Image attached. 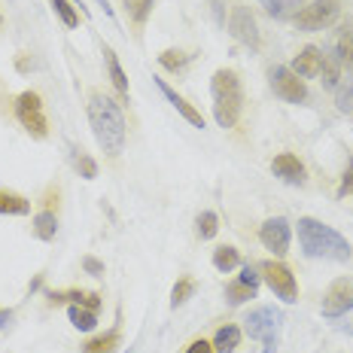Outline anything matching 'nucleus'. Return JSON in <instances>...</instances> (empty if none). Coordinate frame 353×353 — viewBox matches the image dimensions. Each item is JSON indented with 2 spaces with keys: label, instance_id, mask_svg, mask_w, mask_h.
Masks as SVG:
<instances>
[{
  "label": "nucleus",
  "instance_id": "nucleus-8",
  "mask_svg": "<svg viewBox=\"0 0 353 353\" xmlns=\"http://www.w3.org/2000/svg\"><path fill=\"white\" fill-rule=\"evenodd\" d=\"M268 79H271V88H274V94L286 104H301V101L307 98V85L305 79L296 77L290 68H283V64H274V68L268 70Z\"/></svg>",
  "mask_w": 353,
  "mask_h": 353
},
{
  "label": "nucleus",
  "instance_id": "nucleus-5",
  "mask_svg": "<svg viewBox=\"0 0 353 353\" xmlns=\"http://www.w3.org/2000/svg\"><path fill=\"white\" fill-rule=\"evenodd\" d=\"M16 119L21 122V128H25L28 134L37 137V141L49 137V122H46V113H43V98L37 92H21L16 98Z\"/></svg>",
  "mask_w": 353,
  "mask_h": 353
},
{
  "label": "nucleus",
  "instance_id": "nucleus-10",
  "mask_svg": "<svg viewBox=\"0 0 353 353\" xmlns=\"http://www.w3.org/2000/svg\"><path fill=\"white\" fill-rule=\"evenodd\" d=\"M350 307H353V286L347 281H335L326 290V296H323V305H320L323 317H329V320L344 317Z\"/></svg>",
  "mask_w": 353,
  "mask_h": 353
},
{
  "label": "nucleus",
  "instance_id": "nucleus-27",
  "mask_svg": "<svg viewBox=\"0 0 353 353\" xmlns=\"http://www.w3.org/2000/svg\"><path fill=\"white\" fill-rule=\"evenodd\" d=\"M198 238L201 241H210V238H216V232H219V216L213 210H204V213H198Z\"/></svg>",
  "mask_w": 353,
  "mask_h": 353
},
{
  "label": "nucleus",
  "instance_id": "nucleus-16",
  "mask_svg": "<svg viewBox=\"0 0 353 353\" xmlns=\"http://www.w3.org/2000/svg\"><path fill=\"white\" fill-rule=\"evenodd\" d=\"M104 61H107V73H110V79H113L116 92H119L122 98H128V92H131V88H128V77H125L119 58H116V52L110 46H104Z\"/></svg>",
  "mask_w": 353,
  "mask_h": 353
},
{
  "label": "nucleus",
  "instance_id": "nucleus-33",
  "mask_svg": "<svg viewBox=\"0 0 353 353\" xmlns=\"http://www.w3.org/2000/svg\"><path fill=\"white\" fill-rule=\"evenodd\" d=\"M353 195V156L347 159V168H344V176H341V186H338V198H347Z\"/></svg>",
  "mask_w": 353,
  "mask_h": 353
},
{
  "label": "nucleus",
  "instance_id": "nucleus-37",
  "mask_svg": "<svg viewBox=\"0 0 353 353\" xmlns=\"http://www.w3.org/2000/svg\"><path fill=\"white\" fill-rule=\"evenodd\" d=\"M12 323V311H0V329H10Z\"/></svg>",
  "mask_w": 353,
  "mask_h": 353
},
{
  "label": "nucleus",
  "instance_id": "nucleus-11",
  "mask_svg": "<svg viewBox=\"0 0 353 353\" xmlns=\"http://www.w3.org/2000/svg\"><path fill=\"white\" fill-rule=\"evenodd\" d=\"M229 31L238 43H244V46H259V28H256V19L253 12L247 10V6H234L232 19H229Z\"/></svg>",
  "mask_w": 353,
  "mask_h": 353
},
{
  "label": "nucleus",
  "instance_id": "nucleus-15",
  "mask_svg": "<svg viewBox=\"0 0 353 353\" xmlns=\"http://www.w3.org/2000/svg\"><path fill=\"white\" fill-rule=\"evenodd\" d=\"M0 213H6V216H28L31 213V201L19 192L0 189Z\"/></svg>",
  "mask_w": 353,
  "mask_h": 353
},
{
  "label": "nucleus",
  "instance_id": "nucleus-19",
  "mask_svg": "<svg viewBox=\"0 0 353 353\" xmlns=\"http://www.w3.org/2000/svg\"><path fill=\"white\" fill-rule=\"evenodd\" d=\"M241 344V329L238 326H223L213 335V350L216 353H234Z\"/></svg>",
  "mask_w": 353,
  "mask_h": 353
},
{
  "label": "nucleus",
  "instance_id": "nucleus-7",
  "mask_svg": "<svg viewBox=\"0 0 353 353\" xmlns=\"http://www.w3.org/2000/svg\"><path fill=\"white\" fill-rule=\"evenodd\" d=\"M259 271H262V281L268 283V290L274 292L283 305H296L299 301V283H296V274H292L283 262L268 259V262L259 265Z\"/></svg>",
  "mask_w": 353,
  "mask_h": 353
},
{
  "label": "nucleus",
  "instance_id": "nucleus-30",
  "mask_svg": "<svg viewBox=\"0 0 353 353\" xmlns=\"http://www.w3.org/2000/svg\"><path fill=\"white\" fill-rule=\"evenodd\" d=\"M195 292V281H189V277H183V281H176L174 283V290H171V307H180V305H186V299Z\"/></svg>",
  "mask_w": 353,
  "mask_h": 353
},
{
  "label": "nucleus",
  "instance_id": "nucleus-6",
  "mask_svg": "<svg viewBox=\"0 0 353 353\" xmlns=\"http://www.w3.org/2000/svg\"><path fill=\"white\" fill-rule=\"evenodd\" d=\"M338 16H341V3H338V0H314V3H307L299 10L296 28L305 34L326 31V28H332L338 21Z\"/></svg>",
  "mask_w": 353,
  "mask_h": 353
},
{
  "label": "nucleus",
  "instance_id": "nucleus-29",
  "mask_svg": "<svg viewBox=\"0 0 353 353\" xmlns=\"http://www.w3.org/2000/svg\"><path fill=\"white\" fill-rule=\"evenodd\" d=\"M49 6H52V10H55V16L61 19L68 28H77V25H79V12L73 10V3H70V0H52V3H49Z\"/></svg>",
  "mask_w": 353,
  "mask_h": 353
},
{
  "label": "nucleus",
  "instance_id": "nucleus-34",
  "mask_svg": "<svg viewBox=\"0 0 353 353\" xmlns=\"http://www.w3.org/2000/svg\"><path fill=\"white\" fill-rule=\"evenodd\" d=\"M338 110H344V113H350L353 110V79L347 83V88L338 92Z\"/></svg>",
  "mask_w": 353,
  "mask_h": 353
},
{
  "label": "nucleus",
  "instance_id": "nucleus-2",
  "mask_svg": "<svg viewBox=\"0 0 353 353\" xmlns=\"http://www.w3.org/2000/svg\"><path fill=\"white\" fill-rule=\"evenodd\" d=\"M299 244H301V250H305V256H311V259L347 262L353 256L347 238L338 234L332 225L320 223V219H314V216L299 219Z\"/></svg>",
  "mask_w": 353,
  "mask_h": 353
},
{
  "label": "nucleus",
  "instance_id": "nucleus-9",
  "mask_svg": "<svg viewBox=\"0 0 353 353\" xmlns=\"http://www.w3.org/2000/svg\"><path fill=\"white\" fill-rule=\"evenodd\" d=\"M290 238H292V225L286 216H271L262 223L259 229V241L265 250H271L274 256H283L290 250Z\"/></svg>",
  "mask_w": 353,
  "mask_h": 353
},
{
  "label": "nucleus",
  "instance_id": "nucleus-12",
  "mask_svg": "<svg viewBox=\"0 0 353 353\" xmlns=\"http://www.w3.org/2000/svg\"><path fill=\"white\" fill-rule=\"evenodd\" d=\"M271 171H274V176H281L283 183H290V186H301V183H305V165H301L292 152H281V156H274Z\"/></svg>",
  "mask_w": 353,
  "mask_h": 353
},
{
  "label": "nucleus",
  "instance_id": "nucleus-3",
  "mask_svg": "<svg viewBox=\"0 0 353 353\" xmlns=\"http://www.w3.org/2000/svg\"><path fill=\"white\" fill-rule=\"evenodd\" d=\"M210 94H213V119L219 128H234L244 107V88L234 70H216L210 79Z\"/></svg>",
  "mask_w": 353,
  "mask_h": 353
},
{
  "label": "nucleus",
  "instance_id": "nucleus-35",
  "mask_svg": "<svg viewBox=\"0 0 353 353\" xmlns=\"http://www.w3.org/2000/svg\"><path fill=\"white\" fill-rule=\"evenodd\" d=\"M83 268H85V274H92V277H104V262L94 259V256H85Z\"/></svg>",
  "mask_w": 353,
  "mask_h": 353
},
{
  "label": "nucleus",
  "instance_id": "nucleus-24",
  "mask_svg": "<svg viewBox=\"0 0 353 353\" xmlns=\"http://www.w3.org/2000/svg\"><path fill=\"white\" fill-rule=\"evenodd\" d=\"M256 292H259V286L244 283L241 277H238V281H232L229 286H225V299H229V305H244V301L256 299Z\"/></svg>",
  "mask_w": 353,
  "mask_h": 353
},
{
  "label": "nucleus",
  "instance_id": "nucleus-38",
  "mask_svg": "<svg viewBox=\"0 0 353 353\" xmlns=\"http://www.w3.org/2000/svg\"><path fill=\"white\" fill-rule=\"evenodd\" d=\"M0 25H3V16H0Z\"/></svg>",
  "mask_w": 353,
  "mask_h": 353
},
{
  "label": "nucleus",
  "instance_id": "nucleus-22",
  "mask_svg": "<svg viewBox=\"0 0 353 353\" xmlns=\"http://www.w3.org/2000/svg\"><path fill=\"white\" fill-rule=\"evenodd\" d=\"M68 317H70V323L79 329V332H92V329L98 326V311L83 307V305H70L68 307Z\"/></svg>",
  "mask_w": 353,
  "mask_h": 353
},
{
  "label": "nucleus",
  "instance_id": "nucleus-21",
  "mask_svg": "<svg viewBox=\"0 0 353 353\" xmlns=\"http://www.w3.org/2000/svg\"><path fill=\"white\" fill-rule=\"evenodd\" d=\"M271 19H296L301 0H259Z\"/></svg>",
  "mask_w": 353,
  "mask_h": 353
},
{
  "label": "nucleus",
  "instance_id": "nucleus-17",
  "mask_svg": "<svg viewBox=\"0 0 353 353\" xmlns=\"http://www.w3.org/2000/svg\"><path fill=\"white\" fill-rule=\"evenodd\" d=\"M52 301H70V305H83V307H92L98 311L101 307V296L98 292H83V290H68V292H49Z\"/></svg>",
  "mask_w": 353,
  "mask_h": 353
},
{
  "label": "nucleus",
  "instance_id": "nucleus-28",
  "mask_svg": "<svg viewBox=\"0 0 353 353\" xmlns=\"http://www.w3.org/2000/svg\"><path fill=\"white\" fill-rule=\"evenodd\" d=\"M320 73H323V83H326L329 88H335L338 79H341V64H338V58L335 55H323Z\"/></svg>",
  "mask_w": 353,
  "mask_h": 353
},
{
  "label": "nucleus",
  "instance_id": "nucleus-14",
  "mask_svg": "<svg viewBox=\"0 0 353 353\" xmlns=\"http://www.w3.org/2000/svg\"><path fill=\"white\" fill-rule=\"evenodd\" d=\"M320 64H323V52L317 46H305L301 52L292 58V73L301 79H314V77H320Z\"/></svg>",
  "mask_w": 353,
  "mask_h": 353
},
{
  "label": "nucleus",
  "instance_id": "nucleus-32",
  "mask_svg": "<svg viewBox=\"0 0 353 353\" xmlns=\"http://www.w3.org/2000/svg\"><path fill=\"white\" fill-rule=\"evenodd\" d=\"M125 6H128V16L137 21V25H143L146 16H150L152 10V0H125Z\"/></svg>",
  "mask_w": 353,
  "mask_h": 353
},
{
  "label": "nucleus",
  "instance_id": "nucleus-20",
  "mask_svg": "<svg viewBox=\"0 0 353 353\" xmlns=\"http://www.w3.org/2000/svg\"><path fill=\"white\" fill-rule=\"evenodd\" d=\"M238 265H241V253L232 244H223V247L213 250V268H216V271L229 274V271H234Z\"/></svg>",
  "mask_w": 353,
  "mask_h": 353
},
{
  "label": "nucleus",
  "instance_id": "nucleus-26",
  "mask_svg": "<svg viewBox=\"0 0 353 353\" xmlns=\"http://www.w3.org/2000/svg\"><path fill=\"white\" fill-rule=\"evenodd\" d=\"M159 64L165 70H171V73H180L189 64V55L183 52V49H165V52L159 55Z\"/></svg>",
  "mask_w": 353,
  "mask_h": 353
},
{
  "label": "nucleus",
  "instance_id": "nucleus-4",
  "mask_svg": "<svg viewBox=\"0 0 353 353\" xmlns=\"http://www.w3.org/2000/svg\"><path fill=\"white\" fill-rule=\"evenodd\" d=\"M247 323V335L253 341H262L265 353H277V335H281V326H283V311L281 307H256L250 311Z\"/></svg>",
  "mask_w": 353,
  "mask_h": 353
},
{
  "label": "nucleus",
  "instance_id": "nucleus-25",
  "mask_svg": "<svg viewBox=\"0 0 353 353\" xmlns=\"http://www.w3.org/2000/svg\"><path fill=\"white\" fill-rule=\"evenodd\" d=\"M335 58H338V64H341V68L353 70V31H350V28L338 34V40H335Z\"/></svg>",
  "mask_w": 353,
  "mask_h": 353
},
{
  "label": "nucleus",
  "instance_id": "nucleus-1",
  "mask_svg": "<svg viewBox=\"0 0 353 353\" xmlns=\"http://www.w3.org/2000/svg\"><path fill=\"white\" fill-rule=\"evenodd\" d=\"M88 125H92V134L98 141V146L110 159L122 156L128 128H125V116L113 98H107L101 92L88 94Z\"/></svg>",
  "mask_w": 353,
  "mask_h": 353
},
{
  "label": "nucleus",
  "instance_id": "nucleus-18",
  "mask_svg": "<svg viewBox=\"0 0 353 353\" xmlns=\"http://www.w3.org/2000/svg\"><path fill=\"white\" fill-rule=\"evenodd\" d=\"M119 347H122V335H119V329H113V332L85 341L83 344V353H116Z\"/></svg>",
  "mask_w": 353,
  "mask_h": 353
},
{
  "label": "nucleus",
  "instance_id": "nucleus-36",
  "mask_svg": "<svg viewBox=\"0 0 353 353\" xmlns=\"http://www.w3.org/2000/svg\"><path fill=\"white\" fill-rule=\"evenodd\" d=\"M186 353H213V344L204 341V338H198V341H192V344L186 347Z\"/></svg>",
  "mask_w": 353,
  "mask_h": 353
},
{
  "label": "nucleus",
  "instance_id": "nucleus-31",
  "mask_svg": "<svg viewBox=\"0 0 353 353\" xmlns=\"http://www.w3.org/2000/svg\"><path fill=\"white\" fill-rule=\"evenodd\" d=\"M73 165H77V171L83 180H94V176H98V165H94L83 150H73Z\"/></svg>",
  "mask_w": 353,
  "mask_h": 353
},
{
  "label": "nucleus",
  "instance_id": "nucleus-13",
  "mask_svg": "<svg viewBox=\"0 0 353 353\" xmlns=\"http://www.w3.org/2000/svg\"><path fill=\"white\" fill-rule=\"evenodd\" d=\"M156 85H159V92L168 98V104H171V107H174L176 113H180V116H183V119H186L189 125H195V128H204V116L198 113V110H195L192 104H189L186 98H180V94H176L174 88L165 83V79H156Z\"/></svg>",
  "mask_w": 353,
  "mask_h": 353
},
{
  "label": "nucleus",
  "instance_id": "nucleus-23",
  "mask_svg": "<svg viewBox=\"0 0 353 353\" xmlns=\"http://www.w3.org/2000/svg\"><path fill=\"white\" fill-rule=\"evenodd\" d=\"M55 232H58V216L52 210H40L34 216V234L40 241H55Z\"/></svg>",
  "mask_w": 353,
  "mask_h": 353
}]
</instances>
